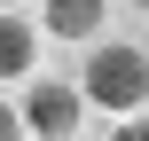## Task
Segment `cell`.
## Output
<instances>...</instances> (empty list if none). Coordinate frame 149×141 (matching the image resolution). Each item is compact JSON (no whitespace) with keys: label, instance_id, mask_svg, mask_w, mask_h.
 Wrapping results in <instances>:
<instances>
[{"label":"cell","instance_id":"6da1fadb","mask_svg":"<svg viewBox=\"0 0 149 141\" xmlns=\"http://www.w3.org/2000/svg\"><path fill=\"white\" fill-rule=\"evenodd\" d=\"M79 94H94L110 118H118V110H134V102H149V55L134 47V39H110V47H94V55H86V78H79Z\"/></svg>","mask_w":149,"mask_h":141},{"label":"cell","instance_id":"5b68a950","mask_svg":"<svg viewBox=\"0 0 149 141\" xmlns=\"http://www.w3.org/2000/svg\"><path fill=\"white\" fill-rule=\"evenodd\" d=\"M118 133H126V141H149V110H141V102H134V110H118Z\"/></svg>","mask_w":149,"mask_h":141},{"label":"cell","instance_id":"3957f363","mask_svg":"<svg viewBox=\"0 0 149 141\" xmlns=\"http://www.w3.org/2000/svg\"><path fill=\"white\" fill-rule=\"evenodd\" d=\"M102 8L110 0H47V31L55 39H94L102 31Z\"/></svg>","mask_w":149,"mask_h":141},{"label":"cell","instance_id":"52a82bcc","mask_svg":"<svg viewBox=\"0 0 149 141\" xmlns=\"http://www.w3.org/2000/svg\"><path fill=\"white\" fill-rule=\"evenodd\" d=\"M134 8H149V0H134Z\"/></svg>","mask_w":149,"mask_h":141},{"label":"cell","instance_id":"8992f818","mask_svg":"<svg viewBox=\"0 0 149 141\" xmlns=\"http://www.w3.org/2000/svg\"><path fill=\"white\" fill-rule=\"evenodd\" d=\"M0 133H16V118H8V110H0Z\"/></svg>","mask_w":149,"mask_h":141},{"label":"cell","instance_id":"7a4b0ae2","mask_svg":"<svg viewBox=\"0 0 149 141\" xmlns=\"http://www.w3.org/2000/svg\"><path fill=\"white\" fill-rule=\"evenodd\" d=\"M24 126H31V133H79V126H86V102H79V86H31V102H24Z\"/></svg>","mask_w":149,"mask_h":141},{"label":"cell","instance_id":"277c9868","mask_svg":"<svg viewBox=\"0 0 149 141\" xmlns=\"http://www.w3.org/2000/svg\"><path fill=\"white\" fill-rule=\"evenodd\" d=\"M31 55H39V39H31V24H16V16H0V78H24V71H31Z\"/></svg>","mask_w":149,"mask_h":141}]
</instances>
